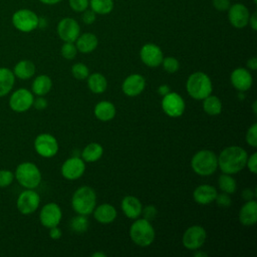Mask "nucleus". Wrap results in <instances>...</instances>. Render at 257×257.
<instances>
[{"mask_svg":"<svg viewBox=\"0 0 257 257\" xmlns=\"http://www.w3.org/2000/svg\"><path fill=\"white\" fill-rule=\"evenodd\" d=\"M247 152L239 146L225 148L218 156V168L224 174L234 175L246 167Z\"/></svg>","mask_w":257,"mask_h":257,"instance_id":"nucleus-1","label":"nucleus"},{"mask_svg":"<svg viewBox=\"0 0 257 257\" xmlns=\"http://www.w3.org/2000/svg\"><path fill=\"white\" fill-rule=\"evenodd\" d=\"M186 88L191 97L197 100H203L212 93L213 85L208 74L202 71H196L188 77Z\"/></svg>","mask_w":257,"mask_h":257,"instance_id":"nucleus-2","label":"nucleus"},{"mask_svg":"<svg viewBox=\"0 0 257 257\" xmlns=\"http://www.w3.org/2000/svg\"><path fill=\"white\" fill-rule=\"evenodd\" d=\"M191 168L199 176H211L218 168V157L210 150L198 151L191 159Z\"/></svg>","mask_w":257,"mask_h":257,"instance_id":"nucleus-3","label":"nucleus"},{"mask_svg":"<svg viewBox=\"0 0 257 257\" xmlns=\"http://www.w3.org/2000/svg\"><path fill=\"white\" fill-rule=\"evenodd\" d=\"M96 206V194L94 190L88 186L79 187L72 195L71 207L81 215H89Z\"/></svg>","mask_w":257,"mask_h":257,"instance_id":"nucleus-4","label":"nucleus"},{"mask_svg":"<svg viewBox=\"0 0 257 257\" xmlns=\"http://www.w3.org/2000/svg\"><path fill=\"white\" fill-rule=\"evenodd\" d=\"M156 232L151 221L145 218H137L130 227V237L132 241L140 247H148L155 240Z\"/></svg>","mask_w":257,"mask_h":257,"instance_id":"nucleus-5","label":"nucleus"},{"mask_svg":"<svg viewBox=\"0 0 257 257\" xmlns=\"http://www.w3.org/2000/svg\"><path fill=\"white\" fill-rule=\"evenodd\" d=\"M15 178L26 189H35L41 182V172L38 167L30 162H24L17 166Z\"/></svg>","mask_w":257,"mask_h":257,"instance_id":"nucleus-6","label":"nucleus"},{"mask_svg":"<svg viewBox=\"0 0 257 257\" xmlns=\"http://www.w3.org/2000/svg\"><path fill=\"white\" fill-rule=\"evenodd\" d=\"M39 17L30 9H19L12 15L13 26L21 32H31L38 27Z\"/></svg>","mask_w":257,"mask_h":257,"instance_id":"nucleus-7","label":"nucleus"},{"mask_svg":"<svg viewBox=\"0 0 257 257\" xmlns=\"http://www.w3.org/2000/svg\"><path fill=\"white\" fill-rule=\"evenodd\" d=\"M207 239V232L204 227L200 225H193L189 227L183 234L182 244L188 250L200 249Z\"/></svg>","mask_w":257,"mask_h":257,"instance_id":"nucleus-8","label":"nucleus"},{"mask_svg":"<svg viewBox=\"0 0 257 257\" xmlns=\"http://www.w3.org/2000/svg\"><path fill=\"white\" fill-rule=\"evenodd\" d=\"M162 108L170 117H179L185 111V100L183 97L174 91H170L162 98Z\"/></svg>","mask_w":257,"mask_h":257,"instance_id":"nucleus-9","label":"nucleus"},{"mask_svg":"<svg viewBox=\"0 0 257 257\" xmlns=\"http://www.w3.org/2000/svg\"><path fill=\"white\" fill-rule=\"evenodd\" d=\"M34 149L36 153L43 158H52L58 152V142L50 134H40L34 141Z\"/></svg>","mask_w":257,"mask_h":257,"instance_id":"nucleus-10","label":"nucleus"},{"mask_svg":"<svg viewBox=\"0 0 257 257\" xmlns=\"http://www.w3.org/2000/svg\"><path fill=\"white\" fill-rule=\"evenodd\" d=\"M56 30L59 38L64 42H75L80 34L78 22L71 17L62 18L58 22Z\"/></svg>","mask_w":257,"mask_h":257,"instance_id":"nucleus-11","label":"nucleus"},{"mask_svg":"<svg viewBox=\"0 0 257 257\" xmlns=\"http://www.w3.org/2000/svg\"><path fill=\"white\" fill-rule=\"evenodd\" d=\"M60 171L64 179L75 181L83 175L85 171V162L78 156H72L64 161Z\"/></svg>","mask_w":257,"mask_h":257,"instance_id":"nucleus-12","label":"nucleus"},{"mask_svg":"<svg viewBox=\"0 0 257 257\" xmlns=\"http://www.w3.org/2000/svg\"><path fill=\"white\" fill-rule=\"evenodd\" d=\"M40 204V196L33 189H26L17 199V209L24 215L35 212Z\"/></svg>","mask_w":257,"mask_h":257,"instance_id":"nucleus-13","label":"nucleus"},{"mask_svg":"<svg viewBox=\"0 0 257 257\" xmlns=\"http://www.w3.org/2000/svg\"><path fill=\"white\" fill-rule=\"evenodd\" d=\"M33 94L26 88L15 90L9 98V106L16 112H24L33 104Z\"/></svg>","mask_w":257,"mask_h":257,"instance_id":"nucleus-14","label":"nucleus"},{"mask_svg":"<svg viewBox=\"0 0 257 257\" xmlns=\"http://www.w3.org/2000/svg\"><path fill=\"white\" fill-rule=\"evenodd\" d=\"M142 62L149 67H158L162 64L164 54L160 46L154 43H147L140 50Z\"/></svg>","mask_w":257,"mask_h":257,"instance_id":"nucleus-15","label":"nucleus"},{"mask_svg":"<svg viewBox=\"0 0 257 257\" xmlns=\"http://www.w3.org/2000/svg\"><path fill=\"white\" fill-rule=\"evenodd\" d=\"M62 218V211L56 203H48L42 207L39 214L40 223L45 228L58 226Z\"/></svg>","mask_w":257,"mask_h":257,"instance_id":"nucleus-16","label":"nucleus"},{"mask_svg":"<svg viewBox=\"0 0 257 257\" xmlns=\"http://www.w3.org/2000/svg\"><path fill=\"white\" fill-rule=\"evenodd\" d=\"M250 12L248 8L242 3H235L228 9V19L230 24L237 28L242 29L248 25Z\"/></svg>","mask_w":257,"mask_h":257,"instance_id":"nucleus-17","label":"nucleus"},{"mask_svg":"<svg viewBox=\"0 0 257 257\" xmlns=\"http://www.w3.org/2000/svg\"><path fill=\"white\" fill-rule=\"evenodd\" d=\"M146 87V79L143 75L139 73H134L124 78L121 84L122 92L126 96H138L140 95Z\"/></svg>","mask_w":257,"mask_h":257,"instance_id":"nucleus-18","label":"nucleus"},{"mask_svg":"<svg viewBox=\"0 0 257 257\" xmlns=\"http://www.w3.org/2000/svg\"><path fill=\"white\" fill-rule=\"evenodd\" d=\"M230 81L238 91L245 92L251 88L253 84V77L248 69L238 67L231 72Z\"/></svg>","mask_w":257,"mask_h":257,"instance_id":"nucleus-19","label":"nucleus"},{"mask_svg":"<svg viewBox=\"0 0 257 257\" xmlns=\"http://www.w3.org/2000/svg\"><path fill=\"white\" fill-rule=\"evenodd\" d=\"M238 219L240 223L244 226H253L257 221V202L253 200L246 201V203L241 207Z\"/></svg>","mask_w":257,"mask_h":257,"instance_id":"nucleus-20","label":"nucleus"},{"mask_svg":"<svg viewBox=\"0 0 257 257\" xmlns=\"http://www.w3.org/2000/svg\"><path fill=\"white\" fill-rule=\"evenodd\" d=\"M217 189L212 185H200L193 192V199L200 205H208L215 201Z\"/></svg>","mask_w":257,"mask_h":257,"instance_id":"nucleus-21","label":"nucleus"},{"mask_svg":"<svg viewBox=\"0 0 257 257\" xmlns=\"http://www.w3.org/2000/svg\"><path fill=\"white\" fill-rule=\"evenodd\" d=\"M120 208L125 217L135 220L142 215L143 205L137 197L125 196L120 202Z\"/></svg>","mask_w":257,"mask_h":257,"instance_id":"nucleus-22","label":"nucleus"},{"mask_svg":"<svg viewBox=\"0 0 257 257\" xmlns=\"http://www.w3.org/2000/svg\"><path fill=\"white\" fill-rule=\"evenodd\" d=\"M92 213L94 219L100 224H110L117 216L116 209L110 204H101L97 207L95 206Z\"/></svg>","mask_w":257,"mask_h":257,"instance_id":"nucleus-23","label":"nucleus"},{"mask_svg":"<svg viewBox=\"0 0 257 257\" xmlns=\"http://www.w3.org/2000/svg\"><path fill=\"white\" fill-rule=\"evenodd\" d=\"M97 45L98 39L96 35L91 32L79 34V36L75 40V46L77 48V51L81 53H90L96 49Z\"/></svg>","mask_w":257,"mask_h":257,"instance_id":"nucleus-24","label":"nucleus"},{"mask_svg":"<svg viewBox=\"0 0 257 257\" xmlns=\"http://www.w3.org/2000/svg\"><path fill=\"white\" fill-rule=\"evenodd\" d=\"M93 113L98 120L109 121L115 116L116 109L112 102L108 100H101L95 104Z\"/></svg>","mask_w":257,"mask_h":257,"instance_id":"nucleus-25","label":"nucleus"},{"mask_svg":"<svg viewBox=\"0 0 257 257\" xmlns=\"http://www.w3.org/2000/svg\"><path fill=\"white\" fill-rule=\"evenodd\" d=\"M81 159L85 163H94L103 155V148L98 143H89L80 153Z\"/></svg>","mask_w":257,"mask_h":257,"instance_id":"nucleus-26","label":"nucleus"},{"mask_svg":"<svg viewBox=\"0 0 257 257\" xmlns=\"http://www.w3.org/2000/svg\"><path fill=\"white\" fill-rule=\"evenodd\" d=\"M52 87V80L48 75L40 74L36 76L32 82V92L37 96H43L47 94Z\"/></svg>","mask_w":257,"mask_h":257,"instance_id":"nucleus-27","label":"nucleus"},{"mask_svg":"<svg viewBox=\"0 0 257 257\" xmlns=\"http://www.w3.org/2000/svg\"><path fill=\"white\" fill-rule=\"evenodd\" d=\"M15 75L13 71L7 67H0V96L8 94L13 88Z\"/></svg>","mask_w":257,"mask_h":257,"instance_id":"nucleus-28","label":"nucleus"},{"mask_svg":"<svg viewBox=\"0 0 257 257\" xmlns=\"http://www.w3.org/2000/svg\"><path fill=\"white\" fill-rule=\"evenodd\" d=\"M87 86L93 93L99 94L105 91L107 87V80L105 76L99 72L91 73L87 76Z\"/></svg>","mask_w":257,"mask_h":257,"instance_id":"nucleus-29","label":"nucleus"},{"mask_svg":"<svg viewBox=\"0 0 257 257\" xmlns=\"http://www.w3.org/2000/svg\"><path fill=\"white\" fill-rule=\"evenodd\" d=\"M13 73L16 77L20 79H29L31 78L35 73V65L32 61L24 59L17 62L14 66Z\"/></svg>","mask_w":257,"mask_h":257,"instance_id":"nucleus-30","label":"nucleus"},{"mask_svg":"<svg viewBox=\"0 0 257 257\" xmlns=\"http://www.w3.org/2000/svg\"><path fill=\"white\" fill-rule=\"evenodd\" d=\"M203 109L209 115H218L222 111V102L216 95H208L203 99Z\"/></svg>","mask_w":257,"mask_h":257,"instance_id":"nucleus-31","label":"nucleus"},{"mask_svg":"<svg viewBox=\"0 0 257 257\" xmlns=\"http://www.w3.org/2000/svg\"><path fill=\"white\" fill-rule=\"evenodd\" d=\"M90 9L97 15H106L113 10V0H89Z\"/></svg>","mask_w":257,"mask_h":257,"instance_id":"nucleus-32","label":"nucleus"},{"mask_svg":"<svg viewBox=\"0 0 257 257\" xmlns=\"http://www.w3.org/2000/svg\"><path fill=\"white\" fill-rule=\"evenodd\" d=\"M218 185L222 192L227 193L229 195L234 194L237 190V183L236 180L229 174H222L219 176Z\"/></svg>","mask_w":257,"mask_h":257,"instance_id":"nucleus-33","label":"nucleus"},{"mask_svg":"<svg viewBox=\"0 0 257 257\" xmlns=\"http://www.w3.org/2000/svg\"><path fill=\"white\" fill-rule=\"evenodd\" d=\"M89 227V221L86 215L78 214L77 216L73 217L69 222V228L76 234H83L87 231Z\"/></svg>","mask_w":257,"mask_h":257,"instance_id":"nucleus-34","label":"nucleus"},{"mask_svg":"<svg viewBox=\"0 0 257 257\" xmlns=\"http://www.w3.org/2000/svg\"><path fill=\"white\" fill-rule=\"evenodd\" d=\"M71 74L73 75L74 78L78 80H83V79H86L87 76L89 75V69L84 63L77 62L72 65Z\"/></svg>","mask_w":257,"mask_h":257,"instance_id":"nucleus-35","label":"nucleus"},{"mask_svg":"<svg viewBox=\"0 0 257 257\" xmlns=\"http://www.w3.org/2000/svg\"><path fill=\"white\" fill-rule=\"evenodd\" d=\"M60 52H61L62 57H64L65 59L71 60L76 56L77 48H76L74 42H64L61 46Z\"/></svg>","mask_w":257,"mask_h":257,"instance_id":"nucleus-36","label":"nucleus"},{"mask_svg":"<svg viewBox=\"0 0 257 257\" xmlns=\"http://www.w3.org/2000/svg\"><path fill=\"white\" fill-rule=\"evenodd\" d=\"M162 65L163 68L169 72V73H175L179 70L180 68V63L179 60L173 56H168V57H164L163 61H162Z\"/></svg>","mask_w":257,"mask_h":257,"instance_id":"nucleus-37","label":"nucleus"},{"mask_svg":"<svg viewBox=\"0 0 257 257\" xmlns=\"http://www.w3.org/2000/svg\"><path fill=\"white\" fill-rule=\"evenodd\" d=\"M246 143L252 148L257 147V123L254 122L246 132Z\"/></svg>","mask_w":257,"mask_h":257,"instance_id":"nucleus-38","label":"nucleus"},{"mask_svg":"<svg viewBox=\"0 0 257 257\" xmlns=\"http://www.w3.org/2000/svg\"><path fill=\"white\" fill-rule=\"evenodd\" d=\"M69 7L76 13L83 12L89 6V0H68Z\"/></svg>","mask_w":257,"mask_h":257,"instance_id":"nucleus-39","label":"nucleus"},{"mask_svg":"<svg viewBox=\"0 0 257 257\" xmlns=\"http://www.w3.org/2000/svg\"><path fill=\"white\" fill-rule=\"evenodd\" d=\"M214 202H216V204L219 207L224 208V209L229 208L231 206V204H232V200L230 198V195L227 194V193H224V192H222L220 194H217Z\"/></svg>","mask_w":257,"mask_h":257,"instance_id":"nucleus-40","label":"nucleus"},{"mask_svg":"<svg viewBox=\"0 0 257 257\" xmlns=\"http://www.w3.org/2000/svg\"><path fill=\"white\" fill-rule=\"evenodd\" d=\"M14 179V175L9 170H0V188L8 187Z\"/></svg>","mask_w":257,"mask_h":257,"instance_id":"nucleus-41","label":"nucleus"},{"mask_svg":"<svg viewBox=\"0 0 257 257\" xmlns=\"http://www.w3.org/2000/svg\"><path fill=\"white\" fill-rule=\"evenodd\" d=\"M142 215H143V218H145L146 220L152 221L157 217L158 210L154 205H148L145 208H143Z\"/></svg>","mask_w":257,"mask_h":257,"instance_id":"nucleus-42","label":"nucleus"},{"mask_svg":"<svg viewBox=\"0 0 257 257\" xmlns=\"http://www.w3.org/2000/svg\"><path fill=\"white\" fill-rule=\"evenodd\" d=\"M212 4H213V7L220 12L228 11V9L231 6L230 0H213Z\"/></svg>","mask_w":257,"mask_h":257,"instance_id":"nucleus-43","label":"nucleus"},{"mask_svg":"<svg viewBox=\"0 0 257 257\" xmlns=\"http://www.w3.org/2000/svg\"><path fill=\"white\" fill-rule=\"evenodd\" d=\"M246 167L252 174L257 173V153H253L251 156L248 157Z\"/></svg>","mask_w":257,"mask_h":257,"instance_id":"nucleus-44","label":"nucleus"},{"mask_svg":"<svg viewBox=\"0 0 257 257\" xmlns=\"http://www.w3.org/2000/svg\"><path fill=\"white\" fill-rule=\"evenodd\" d=\"M82 21L84 24L86 25H90L92 24L94 21H95V18H96V14L91 10V9H86L82 12Z\"/></svg>","mask_w":257,"mask_h":257,"instance_id":"nucleus-45","label":"nucleus"},{"mask_svg":"<svg viewBox=\"0 0 257 257\" xmlns=\"http://www.w3.org/2000/svg\"><path fill=\"white\" fill-rule=\"evenodd\" d=\"M36 109L38 110H42L44 108L47 107L48 103H47V100L43 97V96H38L36 99L33 100V104H32Z\"/></svg>","mask_w":257,"mask_h":257,"instance_id":"nucleus-46","label":"nucleus"},{"mask_svg":"<svg viewBox=\"0 0 257 257\" xmlns=\"http://www.w3.org/2000/svg\"><path fill=\"white\" fill-rule=\"evenodd\" d=\"M49 236L53 240H58L62 236V231L58 228V226H54L49 228Z\"/></svg>","mask_w":257,"mask_h":257,"instance_id":"nucleus-47","label":"nucleus"},{"mask_svg":"<svg viewBox=\"0 0 257 257\" xmlns=\"http://www.w3.org/2000/svg\"><path fill=\"white\" fill-rule=\"evenodd\" d=\"M256 196V193L255 191H252L251 189H245L243 192H242V198L245 200V201H249V200H253Z\"/></svg>","mask_w":257,"mask_h":257,"instance_id":"nucleus-48","label":"nucleus"},{"mask_svg":"<svg viewBox=\"0 0 257 257\" xmlns=\"http://www.w3.org/2000/svg\"><path fill=\"white\" fill-rule=\"evenodd\" d=\"M248 24L250 25V27H251L254 31L257 29V14H256V12H254L253 14L250 15Z\"/></svg>","mask_w":257,"mask_h":257,"instance_id":"nucleus-49","label":"nucleus"},{"mask_svg":"<svg viewBox=\"0 0 257 257\" xmlns=\"http://www.w3.org/2000/svg\"><path fill=\"white\" fill-rule=\"evenodd\" d=\"M247 67L251 70L257 69V58L255 56H253L247 60Z\"/></svg>","mask_w":257,"mask_h":257,"instance_id":"nucleus-50","label":"nucleus"},{"mask_svg":"<svg viewBox=\"0 0 257 257\" xmlns=\"http://www.w3.org/2000/svg\"><path fill=\"white\" fill-rule=\"evenodd\" d=\"M158 93L160 94V95H162V96H164V95H166L167 93H169L170 91H171V88H170V86L169 85H167V84H162V85H160L159 87H158Z\"/></svg>","mask_w":257,"mask_h":257,"instance_id":"nucleus-51","label":"nucleus"},{"mask_svg":"<svg viewBox=\"0 0 257 257\" xmlns=\"http://www.w3.org/2000/svg\"><path fill=\"white\" fill-rule=\"evenodd\" d=\"M41 3L46 4V5H54L59 3L61 0H39Z\"/></svg>","mask_w":257,"mask_h":257,"instance_id":"nucleus-52","label":"nucleus"},{"mask_svg":"<svg viewBox=\"0 0 257 257\" xmlns=\"http://www.w3.org/2000/svg\"><path fill=\"white\" fill-rule=\"evenodd\" d=\"M194 251H195V253H194V256H195V257H201V256H203V257H206V256H207V253H206V252L200 251L199 249H197V250H194Z\"/></svg>","mask_w":257,"mask_h":257,"instance_id":"nucleus-53","label":"nucleus"},{"mask_svg":"<svg viewBox=\"0 0 257 257\" xmlns=\"http://www.w3.org/2000/svg\"><path fill=\"white\" fill-rule=\"evenodd\" d=\"M91 257H106V254L104 252H94Z\"/></svg>","mask_w":257,"mask_h":257,"instance_id":"nucleus-54","label":"nucleus"},{"mask_svg":"<svg viewBox=\"0 0 257 257\" xmlns=\"http://www.w3.org/2000/svg\"><path fill=\"white\" fill-rule=\"evenodd\" d=\"M256 106H257V101L254 100L253 103H252V109H253V113H254L255 115H256V113H257V108H256Z\"/></svg>","mask_w":257,"mask_h":257,"instance_id":"nucleus-55","label":"nucleus"},{"mask_svg":"<svg viewBox=\"0 0 257 257\" xmlns=\"http://www.w3.org/2000/svg\"><path fill=\"white\" fill-rule=\"evenodd\" d=\"M253 2H254V3H256V2H257V0H253Z\"/></svg>","mask_w":257,"mask_h":257,"instance_id":"nucleus-56","label":"nucleus"}]
</instances>
